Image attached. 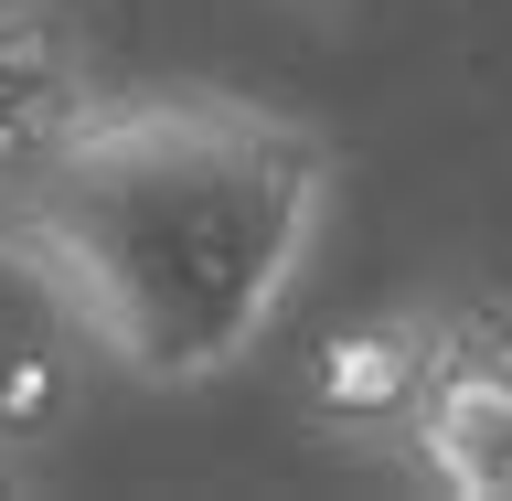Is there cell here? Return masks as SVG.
I'll return each mask as SVG.
<instances>
[{"instance_id":"1","label":"cell","mask_w":512,"mask_h":501,"mask_svg":"<svg viewBox=\"0 0 512 501\" xmlns=\"http://www.w3.org/2000/svg\"><path fill=\"white\" fill-rule=\"evenodd\" d=\"M331 139L224 86L86 96L0 192V267L128 384L235 374L320 246Z\"/></svg>"},{"instance_id":"2","label":"cell","mask_w":512,"mask_h":501,"mask_svg":"<svg viewBox=\"0 0 512 501\" xmlns=\"http://www.w3.org/2000/svg\"><path fill=\"white\" fill-rule=\"evenodd\" d=\"M438 363H448V320L438 310L352 320V331H331L310 352V427L342 438V448H406Z\"/></svg>"},{"instance_id":"3","label":"cell","mask_w":512,"mask_h":501,"mask_svg":"<svg viewBox=\"0 0 512 501\" xmlns=\"http://www.w3.org/2000/svg\"><path fill=\"white\" fill-rule=\"evenodd\" d=\"M406 448L448 501H512V320H448V363Z\"/></svg>"},{"instance_id":"4","label":"cell","mask_w":512,"mask_h":501,"mask_svg":"<svg viewBox=\"0 0 512 501\" xmlns=\"http://www.w3.org/2000/svg\"><path fill=\"white\" fill-rule=\"evenodd\" d=\"M86 96H96V75L75 64V43H64L43 11L11 0V11H0V192L54 160V139L86 118Z\"/></svg>"},{"instance_id":"5","label":"cell","mask_w":512,"mask_h":501,"mask_svg":"<svg viewBox=\"0 0 512 501\" xmlns=\"http://www.w3.org/2000/svg\"><path fill=\"white\" fill-rule=\"evenodd\" d=\"M0 11H11V0H0Z\"/></svg>"}]
</instances>
